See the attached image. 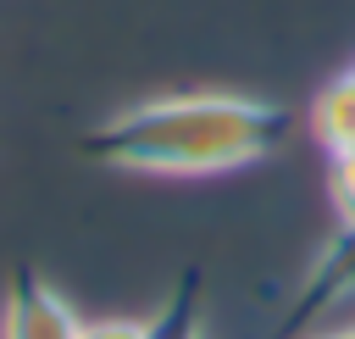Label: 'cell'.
<instances>
[{"label": "cell", "mask_w": 355, "mask_h": 339, "mask_svg": "<svg viewBox=\"0 0 355 339\" xmlns=\"http://www.w3.org/2000/svg\"><path fill=\"white\" fill-rule=\"evenodd\" d=\"M288 139V106L233 89L150 94L83 133V150L116 172L150 178H216L266 161Z\"/></svg>", "instance_id": "obj_1"}, {"label": "cell", "mask_w": 355, "mask_h": 339, "mask_svg": "<svg viewBox=\"0 0 355 339\" xmlns=\"http://www.w3.org/2000/svg\"><path fill=\"white\" fill-rule=\"evenodd\" d=\"M355 295V222H338V233L311 256L283 322L288 328H305V322H322L327 311H338L344 300Z\"/></svg>", "instance_id": "obj_2"}, {"label": "cell", "mask_w": 355, "mask_h": 339, "mask_svg": "<svg viewBox=\"0 0 355 339\" xmlns=\"http://www.w3.org/2000/svg\"><path fill=\"white\" fill-rule=\"evenodd\" d=\"M78 333H83V317L55 283H44L39 272H17L6 283L0 339H78Z\"/></svg>", "instance_id": "obj_3"}, {"label": "cell", "mask_w": 355, "mask_h": 339, "mask_svg": "<svg viewBox=\"0 0 355 339\" xmlns=\"http://www.w3.org/2000/svg\"><path fill=\"white\" fill-rule=\"evenodd\" d=\"M311 133L327 156L355 144V67L338 72L333 83H322V94L311 100Z\"/></svg>", "instance_id": "obj_4"}, {"label": "cell", "mask_w": 355, "mask_h": 339, "mask_svg": "<svg viewBox=\"0 0 355 339\" xmlns=\"http://www.w3.org/2000/svg\"><path fill=\"white\" fill-rule=\"evenodd\" d=\"M333 167H327V189H333V211H338V222H355V144L349 150H338V156H327Z\"/></svg>", "instance_id": "obj_5"}, {"label": "cell", "mask_w": 355, "mask_h": 339, "mask_svg": "<svg viewBox=\"0 0 355 339\" xmlns=\"http://www.w3.org/2000/svg\"><path fill=\"white\" fill-rule=\"evenodd\" d=\"M78 339H155V333L144 317H94V322H83Z\"/></svg>", "instance_id": "obj_6"}, {"label": "cell", "mask_w": 355, "mask_h": 339, "mask_svg": "<svg viewBox=\"0 0 355 339\" xmlns=\"http://www.w3.org/2000/svg\"><path fill=\"white\" fill-rule=\"evenodd\" d=\"M316 339H344V328H338V333H316Z\"/></svg>", "instance_id": "obj_7"}, {"label": "cell", "mask_w": 355, "mask_h": 339, "mask_svg": "<svg viewBox=\"0 0 355 339\" xmlns=\"http://www.w3.org/2000/svg\"><path fill=\"white\" fill-rule=\"evenodd\" d=\"M344 339H355V328H344Z\"/></svg>", "instance_id": "obj_8"}]
</instances>
